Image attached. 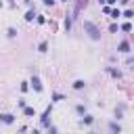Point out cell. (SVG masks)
<instances>
[{
	"label": "cell",
	"instance_id": "1",
	"mask_svg": "<svg viewBox=\"0 0 134 134\" xmlns=\"http://www.w3.org/2000/svg\"><path fill=\"white\" fill-rule=\"evenodd\" d=\"M84 31L88 34L90 40H100V29H98L92 21H84Z\"/></svg>",
	"mask_w": 134,
	"mask_h": 134
},
{
	"label": "cell",
	"instance_id": "2",
	"mask_svg": "<svg viewBox=\"0 0 134 134\" xmlns=\"http://www.w3.org/2000/svg\"><path fill=\"white\" fill-rule=\"evenodd\" d=\"M50 115H52V105L50 107H46V111L42 113V117H40V121H42V126L44 128H48L50 126Z\"/></svg>",
	"mask_w": 134,
	"mask_h": 134
},
{
	"label": "cell",
	"instance_id": "3",
	"mask_svg": "<svg viewBox=\"0 0 134 134\" xmlns=\"http://www.w3.org/2000/svg\"><path fill=\"white\" fill-rule=\"evenodd\" d=\"M29 84H31V88H34L36 92H42V90H44V86H42V80H40V77H38L36 73L31 75V80H29Z\"/></svg>",
	"mask_w": 134,
	"mask_h": 134
},
{
	"label": "cell",
	"instance_id": "4",
	"mask_svg": "<svg viewBox=\"0 0 134 134\" xmlns=\"http://www.w3.org/2000/svg\"><path fill=\"white\" fill-rule=\"evenodd\" d=\"M0 124H6V126L15 124V115L13 113H0Z\"/></svg>",
	"mask_w": 134,
	"mask_h": 134
},
{
	"label": "cell",
	"instance_id": "5",
	"mask_svg": "<svg viewBox=\"0 0 134 134\" xmlns=\"http://www.w3.org/2000/svg\"><path fill=\"white\" fill-rule=\"evenodd\" d=\"M117 50L124 52V54H128V52H130V42H128V40H121V42L117 44Z\"/></svg>",
	"mask_w": 134,
	"mask_h": 134
},
{
	"label": "cell",
	"instance_id": "6",
	"mask_svg": "<svg viewBox=\"0 0 134 134\" xmlns=\"http://www.w3.org/2000/svg\"><path fill=\"white\" fill-rule=\"evenodd\" d=\"M109 132H111V134H119V132H121V128H119V124H115V121H111V124H109Z\"/></svg>",
	"mask_w": 134,
	"mask_h": 134
},
{
	"label": "cell",
	"instance_id": "7",
	"mask_svg": "<svg viewBox=\"0 0 134 134\" xmlns=\"http://www.w3.org/2000/svg\"><path fill=\"white\" fill-rule=\"evenodd\" d=\"M38 52H42V54L48 52V42H46V40H42V42L38 44Z\"/></svg>",
	"mask_w": 134,
	"mask_h": 134
},
{
	"label": "cell",
	"instance_id": "8",
	"mask_svg": "<svg viewBox=\"0 0 134 134\" xmlns=\"http://www.w3.org/2000/svg\"><path fill=\"white\" fill-rule=\"evenodd\" d=\"M107 73L113 75V77H117V80L121 77V71H119V69H113V67H107Z\"/></svg>",
	"mask_w": 134,
	"mask_h": 134
},
{
	"label": "cell",
	"instance_id": "9",
	"mask_svg": "<svg viewBox=\"0 0 134 134\" xmlns=\"http://www.w3.org/2000/svg\"><path fill=\"white\" fill-rule=\"evenodd\" d=\"M84 88H86V82L84 80H75L73 82V90H84Z\"/></svg>",
	"mask_w": 134,
	"mask_h": 134
},
{
	"label": "cell",
	"instance_id": "10",
	"mask_svg": "<svg viewBox=\"0 0 134 134\" xmlns=\"http://www.w3.org/2000/svg\"><path fill=\"white\" fill-rule=\"evenodd\" d=\"M36 17H38V15H36V10H34V8H29V10L25 13V21H34Z\"/></svg>",
	"mask_w": 134,
	"mask_h": 134
},
{
	"label": "cell",
	"instance_id": "11",
	"mask_svg": "<svg viewBox=\"0 0 134 134\" xmlns=\"http://www.w3.org/2000/svg\"><path fill=\"white\" fill-rule=\"evenodd\" d=\"M92 121H94V117H92V115H90V113H86V115H84V117H82V124H86V126H90V124H92Z\"/></svg>",
	"mask_w": 134,
	"mask_h": 134
},
{
	"label": "cell",
	"instance_id": "12",
	"mask_svg": "<svg viewBox=\"0 0 134 134\" xmlns=\"http://www.w3.org/2000/svg\"><path fill=\"white\" fill-rule=\"evenodd\" d=\"M109 15H111V19H119V17H121V10H119V8H113Z\"/></svg>",
	"mask_w": 134,
	"mask_h": 134
},
{
	"label": "cell",
	"instance_id": "13",
	"mask_svg": "<svg viewBox=\"0 0 134 134\" xmlns=\"http://www.w3.org/2000/svg\"><path fill=\"white\" fill-rule=\"evenodd\" d=\"M121 15H124L126 19H132V17H134V10H132V8H126V10L121 13Z\"/></svg>",
	"mask_w": 134,
	"mask_h": 134
},
{
	"label": "cell",
	"instance_id": "14",
	"mask_svg": "<svg viewBox=\"0 0 134 134\" xmlns=\"http://www.w3.org/2000/svg\"><path fill=\"white\" fill-rule=\"evenodd\" d=\"M6 36H8V38H17V29H15V27H8V29H6Z\"/></svg>",
	"mask_w": 134,
	"mask_h": 134
},
{
	"label": "cell",
	"instance_id": "15",
	"mask_svg": "<svg viewBox=\"0 0 134 134\" xmlns=\"http://www.w3.org/2000/svg\"><path fill=\"white\" fill-rule=\"evenodd\" d=\"M63 98H65V96H63L61 92H54V94H52V103H59V100H63Z\"/></svg>",
	"mask_w": 134,
	"mask_h": 134
},
{
	"label": "cell",
	"instance_id": "16",
	"mask_svg": "<svg viewBox=\"0 0 134 134\" xmlns=\"http://www.w3.org/2000/svg\"><path fill=\"white\" fill-rule=\"evenodd\" d=\"M23 113H25L27 117H31V115H36V111H34V107H25V109H23Z\"/></svg>",
	"mask_w": 134,
	"mask_h": 134
},
{
	"label": "cell",
	"instance_id": "17",
	"mask_svg": "<svg viewBox=\"0 0 134 134\" xmlns=\"http://www.w3.org/2000/svg\"><path fill=\"white\" fill-rule=\"evenodd\" d=\"M119 29H121V31H132V25H130V23H121Z\"/></svg>",
	"mask_w": 134,
	"mask_h": 134
},
{
	"label": "cell",
	"instance_id": "18",
	"mask_svg": "<svg viewBox=\"0 0 134 134\" xmlns=\"http://www.w3.org/2000/svg\"><path fill=\"white\" fill-rule=\"evenodd\" d=\"M65 29H67V31L71 29V17H69V15L65 17Z\"/></svg>",
	"mask_w": 134,
	"mask_h": 134
},
{
	"label": "cell",
	"instance_id": "19",
	"mask_svg": "<svg viewBox=\"0 0 134 134\" xmlns=\"http://www.w3.org/2000/svg\"><path fill=\"white\" fill-rule=\"evenodd\" d=\"M75 111H77L80 115H86V107H84V105H77V107H75Z\"/></svg>",
	"mask_w": 134,
	"mask_h": 134
},
{
	"label": "cell",
	"instance_id": "20",
	"mask_svg": "<svg viewBox=\"0 0 134 134\" xmlns=\"http://www.w3.org/2000/svg\"><path fill=\"white\" fill-rule=\"evenodd\" d=\"M29 90V82H21V92H27Z\"/></svg>",
	"mask_w": 134,
	"mask_h": 134
},
{
	"label": "cell",
	"instance_id": "21",
	"mask_svg": "<svg viewBox=\"0 0 134 134\" xmlns=\"http://www.w3.org/2000/svg\"><path fill=\"white\" fill-rule=\"evenodd\" d=\"M36 21L42 25V23H46V17H44V15H38V17H36Z\"/></svg>",
	"mask_w": 134,
	"mask_h": 134
},
{
	"label": "cell",
	"instance_id": "22",
	"mask_svg": "<svg viewBox=\"0 0 134 134\" xmlns=\"http://www.w3.org/2000/svg\"><path fill=\"white\" fill-rule=\"evenodd\" d=\"M17 105H19L21 109H25V107H27V105H25V98H19V100H17Z\"/></svg>",
	"mask_w": 134,
	"mask_h": 134
},
{
	"label": "cell",
	"instance_id": "23",
	"mask_svg": "<svg viewBox=\"0 0 134 134\" xmlns=\"http://www.w3.org/2000/svg\"><path fill=\"white\" fill-rule=\"evenodd\" d=\"M117 29H119L117 23H111V25H109V31H117Z\"/></svg>",
	"mask_w": 134,
	"mask_h": 134
},
{
	"label": "cell",
	"instance_id": "24",
	"mask_svg": "<svg viewBox=\"0 0 134 134\" xmlns=\"http://www.w3.org/2000/svg\"><path fill=\"white\" fill-rule=\"evenodd\" d=\"M48 134H57V128L54 126H48Z\"/></svg>",
	"mask_w": 134,
	"mask_h": 134
},
{
	"label": "cell",
	"instance_id": "25",
	"mask_svg": "<svg viewBox=\"0 0 134 134\" xmlns=\"http://www.w3.org/2000/svg\"><path fill=\"white\" fill-rule=\"evenodd\" d=\"M54 2H57V0H44V4H46V6H50V4H54Z\"/></svg>",
	"mask_w": 134,
	"mask_h": 134
},
{
	"label": "cell",
	"instance_id": "26",
	"mask_svg": "<svg viewBox=\"0 0 134 134\" xmlns=\"http://www.w3.org/2000/svg\"><path fill=\"white\" fill-rule=\"evenodd\" d=\"M105 2H107V4H115L117 0H105Z\"/></svg>",
	"mask_w": 134,
	"mask_h": 134
},
{
	"label": "cell",
	"instance_id": "27",
	"mask_svg": "<svg viewBox=\"0 0 134 134\" xmlns=\"http://www.w3.org/2000/svg\"><path fill=\"white\" fill-rule=\"evenodd\" d=\"M61 2H69V0H61Z\"/></svg>",
	"mask_w": 134,
	"mask_h": 134
},
{
	"label": "cell",
	"instance_id": "28",
	"mask_svg": "<svg viewBox=\"0 0 134 134\" xmlns=\"http://www.w3.org/2000/svg\"><path fill=\"white\" fill-rule=\"evenodd\" d=\"M8 2H10V6H13V0H8Z\"/></svg>",
	"mask_w": 134,
	"mask_h": 134
},
{
	"label": "cell",
	"instance_id": "29",
	"mask_svg": "<svg viewBox=\"0 0 134 134\" xmlns=\"http://www.w3.org/2000/svg\"><path fill=\"white\" fill-rule=\"evenodd\" d=\"M0 6H2V0H0Z\"/></svg>",
	"mask_w": 134,
	"mask_h": 134
},
{
	"label": "cell",
	"instance_id": "30",
	"mask_svg": "<svg viewBox=\"0 0 134 134\" xmlns=\"http://www.w3.org/2000/svg\"><path fill=\"white\" fill-rule=\"evenodd\" d=\"M88 134H94V132H88Z\"/></svg>",
	"mask_w": 134,
	"mask_h": 134
}]
</instances>
